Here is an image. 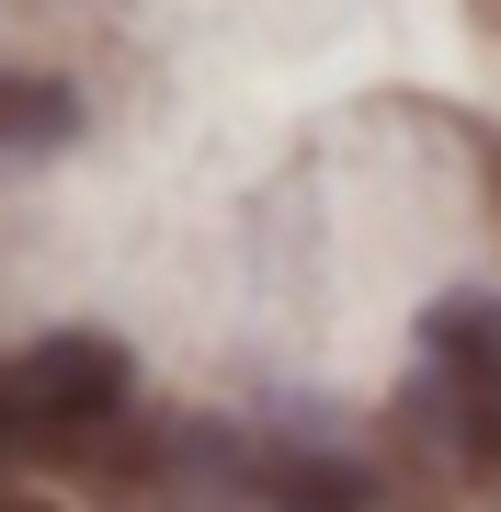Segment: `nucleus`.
Listing matches in <instances>:
<instances>
[{"label": "nucleus", "instance_id": "f257e3e1", "mask_svg": "<svg viewBox=\"0 0 501 512\" xmlns=\"http://www.w3.org/2000/svg\"><path fill=\"white\" fill-rule=\"evenodd\" d=\"M126 421V353L92 330H57L23 365H0V467L12 456H92Z\"/></svg>", "mask_w": 501, "mask_h": 512}, {"label": "nucleus", "instance_id": "f03ea898", "mask_svg": "<svg viewBox=\"0 0 501 512\" xmlns=\"http://www.w3.org/2000/svg\"><path fill=\"white\" fill-rule=\"evenodd\" d=\"M422 353H433V399H445V421H456V456L501 467V308L490 296L433 308Z\"/></svg>", "mask_w": 501, "mask_h": 512}, {"label": "nucleus", "instance_id": "7ed1b4c3", "mask_svg": "<svg viewBox=\"0 0 501 512\" xmlns=\"http://www.w3.org/2000/svg\"><path fill=\"white\" fill-rule=\"evenodd\" d=\"M262 501L274 512H365V478L331 456H285V467H262Z\"/></svg>", "mask_w": 501, "mask_h": 512}, {"label": "nucleus", "instance_id": "20e7f679", "mask_svg": "<svg viewBox=\"0 0 501 512\" xmlns=\"http://www.w3.org/2000/svg\"><path fill=\"white\" fill-rule=\"evenodd\" d=\"M0 512H57V501H23V490H12V501H0Z\"/></svg>", "mask_w": 501, "mask_h": 512}]
</instances>
